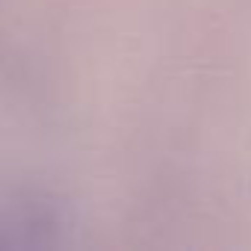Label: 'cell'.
I'll return each mask as SVG.
<instances>
[{
  "mask_svg": "<svg viewBox=\"0 0 251 251\" xmlns=\"http://www.w3.org/2000/svg\"><path fill=\"white\" fill-rule=\"evenodd\" d=\"M59 213L36 192H0V248L53 245Z\"/></svg>",
  "mask_w": 251,
  "mask_h": 251,
  "instance_id": "6da1fadb",
  "label": "cell"
}]
</instances>
